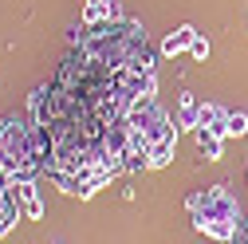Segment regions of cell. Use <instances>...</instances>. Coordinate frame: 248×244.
<instances>
[{"label": "cell", "mask_w": 248, "mask_h": 244, "mask_svg": "<svg viewBox=\"0 0 248 244\" xmlns=\"http://www.w3.org/2000/svg\"><path fill=\"white\" fill-rule=\"evenodd\" d=\"M158 55H162V51H154L150 44H146V47H138V51L130 55L126 71H138V75H154V63H158Z\"/></svg>", "instance_id": "9c48e42d"}, {"label": "cell", "mask_w": 248, "mask_h": 244, "mask_svg": "<svg viewBox=\"0 0 248 244\" xmlns=\"http://www.w3.org/2000/svg\"><path fill=\"white\" fill-rule=\"evenodd\" d=\"M185 209H189V217H193V213H201V209H205V189H193L189 197H185Z\"/></svg>", "instance_id": "7c38bea8"}, {"label": "cell", "mask_w": 248, "mask_h": 244, "mask_svg": "<svg viewBox=\"0 0 248 244\" xmlns=\"http://www.w3.org/2000/svg\"><path fill=\"white\" fill-rule=\"evenodd\" d=\"M193 142H197V150L205 154V162H221V154H225V138H217L213 130H193Z\"/></svg>", "instance_id": "ba28073f"}, {"label": "cell", "mask_w": 248, "mask_h": 244, "mask_svg": "<svg viewBox=\"0 0 248 244\" xmlns=\"http://www.w3.org/2000/svg\"><path fill=\"white\" fill-rule=\"evenodd\" d=\"M225 126H229V138H248V114L244 110H229Z\"/></svg>", "instance_id": "8fae6325"}, {"label": "cell", "mask_w": 248, "mask_h": 244, "mask_svg": "<svg viewBox=\"0 0 248 244\" xmlns=\"http://www.w3.org/2000/svg\"><path fill=\"white\" fill-rule=\"evenodd\" d=\"M189 55L197 59V63H205V59H209V40H205V36H197V40H193V47H189Z\"/></svg>", "instance_id": "4fadbf2b"}, {"label": "cell", "mask_w": 248, "mask_h": 244, "mask_svg": "<svg viewBox=\"0 0 248 244\" xmlns=\"http://www.w3.org/2000/svg\"><path fill=\"white\" fill-rule=\"evenodd\" d=\"M173 146L177 142H162V146H150V169H162L173 162Z\"/></svg>", "instance_id": "30bf717a"}, {"label": "cell", "mask_w": 248, "mask_h": 244, "mask_svg": "<svg viewBox=\"0 0 248 244\" xmlns=\"http://www.w3.org/2000/svg\"><path fill=\"white\" fill-rule=\"evenodd\" d=\"M166 110L158 107V99H138L130 110H126V122H130V130H146V126H154Z\"/></svg>", "instance_id": "277c9868"}, {"label": "cell", "mask_w": 248, "mask_h": 244, "mask_svg": "<svg viewBox=\"0 0 248 244\" xmlns=\"http://www.w3.org/2000/svg\"><path fill=\"white\" fill-rule=\"evenodd\" d=\"M197 118H201V103H197V95L193 91H181V99H177V126L181 130H197Z\"/></svg>", "instance_id": "5b68a950"}, {"label": "cell", "mask_w": 248, "mask_h": 244, "mask_svg": "<svg viewBox=\"0 0 248 244\" xmlns=\"http://www.w3.org/2000/svg\"><path fill=\"white\" fill-rule=\"evenodd\" d=\"M55 244H63V240H55Z\"/></svg>", "instance_id": "9a60e30c"}, {"label": "cell", "mask_w": 248, "mask_h": 244, "mask_svg": "<svg viewBox=\"0 0 248 244\" xmlns=\"http://www.w3.org/2000/svg\"><path fill=\"white\" fill-rule=\"evenodd\" d=\"M201 221H232V225L244 221V213H240L236 197L229 193V185H213V189H205V209L193 213V225H201Z\"/></svg>", "instance_id": "7a4b0ae2"}, {"label": "cell", "mask_w": 248, "mask_h": 244, "mask_svg": "<svg viewBox=\"0 0 248 244\" xmlns=\"http://www.w3.org/2000/svg\"><path fill=\"white\" fill-rule=\"evenodd\" d=\"M16 185H20V201H24V221H40L44 217V201H40L36 181H16Z\"/></svg>", "instance_id": "8992f818"}, {"label": "cell", "mask_w": 248, "mask_h": 244, "mask_svg": "<svg viewBox=\"0 0 248 244\" xmlns=\"http://www.w3.org/2000/svg\"><path fill=\"white\" fill-rule=\"evenodd\" d=\"M197 36H201V32H197L193 24H181V28H173V32L162 40V47H158V51H162L166 59H173V55H181V51H189Z\"/></svg>", "instance_id": "3957f363"}, {"label": "cell", "mask_w": 248, "mask_h": 244, "mask_svg": "<svg viewBox=\"0 0 248 244\" xmlns=\"http://www.w3.org/2000/svg\"><path fill=\"white\" fill-rule=\"evenodd\" d=\"M16 221H20V217H12V213H4V209H0V236H8V232L16 229Z\"/></svg>", "instance_id": "5bb4252c"}, {"label": "cell", "mask_w": 248, "mask_h": 244, "mask_svg": "<svg viewBox=\"0 0 248 244\" xmlns=\"http://www.w3.org/2000/svg\"><path fill=\"white\" fill-rule=\"evenodd\" d=\"M150 40H146V28L138 24V20H107V24H95L91 28V36H87V44H83V51L95 59V63H103V67H114V71H122L130 63V55L138 51V47H146Z\"/></svg>", "instance_id": "6da1fadb"}, {"label": "cell", "mask_w": 248, "mask_h": 244, "mask_svg": "<svg viewBox=\"0 0 248 244\" xmlns=\"http://www.w3.org/2000/svg\"><path fill=\"white\" fill-rule=\"evenodd\" d=\"M197 232H205L209 240H221V244H232L236 240V229L240 225H232V221H201V225H193Z\"/></svg>", "instance_id": "52a82bcc"}]
</instances>
